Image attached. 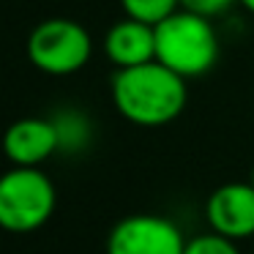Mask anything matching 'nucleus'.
<instances>
[{"label":"nucleus","mask_w":254,"mask_h":254,"mask_svg":"<svg viewBox=\"0 0 254 254\" xmlns=\"http://www.w3.org/2000/svg\"><path fill=\"white\" fill-rule=\"evenodd\" d=\"M189 79L175 74L159 61H148L131 68H115L110 96L115 110L128 123L156 128L172 123L183 112L189 99Z\"/></svg>","instance_id":"obj_1"},{"label":"nucleus","mask_w":254,"mask_h":254,"mask_svg":"<svg viewBox=\"0 0 254 254\" xmlns=\"http://www.w3.org/2000/svg\"><path fill=\"white\" fill-rule=\"evenodd\" d=\"M219 36L208 17L178 8L156 25V61L183 79L205 77L219 61Z\"/></svg>","instance_id":"obj_2"},{"label":"nucleus","mask_w":254,"mask_h":254,"mask_svg":"<svg viewBox=\"0 0 254 254\" xmlns=\"http://www.w3.org/2000/svg\"><path fill=\"white\" fill-rule=\"evenodd\" d=\"M58 191L41 167H14L0 175V230L36 232L52 219Z\"/></svg>","instance_id":"obj_3"},{"label":"nucleus","mask_w":254,"mask_h":254,"mask_svg":"<svg viewBox=\"0 0 254 254\" xmlns=\"http://www.w3.org/2000/svg\"><path fill=\"white\" fill-rule=\"evenodd\" d=\"M28 61L50 77H71L88 66L93 55V36L85 25L68 17H52L39 22L28 36Z\"/></svg>","instance_id":"obj_4"},{"label":"nucleus","mask_w":254,"mask_h":254,"mask_svg":"<svg viewBox=\"0 0 254 254\" xmlns=\"http://www.w3.org/2000/svg\"><path fill=\"white\" fill-rule=\"evenodd\" d=\"M183 249L181 227L156 213L126 216L107 235V254H183Z\"/></svg>","instance_id":"obj_5"},{"label":"nucleus","mask_w":254,"mask_h":254,"mask_svg":"<svg viewBox=\"0 0 254 254\" xmlns=\"http://www.w3.org/2000/svg\"><path fill=\"white\" fill-rule=\"evenodd\" d=\"M205 216L213 232L243 241L254 235V186L249 181H232L219 186L205 202Z\"/></svg>","instance_id":"obj_6"},{"label":"nucleus","mask_w":254,"mask_h":254,"mask_svg":"<svg viewBox=\"0 0 254 254\" xmlns=\"http://www.w3.org/2000/svg\"><path fill=\"white\" fill-rule=\"evenodd\" d=\"M3 153L14 167H41L61 153V139L52 118H19L3 134Z\"/></svg>","instance_id":"obj_7"},{"label":"nucleus","mask_w":254,"mask_h":254,"mask_svg":"<svg viewBox=\"0 0 254 254\" xmlns=\"http://www.w3.org/2000/svg\"><path fill=\"white\" fill-rule=\"evenodd\" d=\"M101 50L115 68H131L139 63L156 61V25L123 17L107 28Z\"/></svg>","instance_id":"obj_8"},{"label":"nucleus","mask_w":254,"mask_h":254,"mask_svg":"<svg viewBox=\"0 0 254 254\" xmlns=\"http://www.w3.org/2000/svg\"><path fill=\"white\" fill-rule=\"evenodd\" d=\"M52 123L58 128V139H61V153H82L90 142H93V123H90L88 112L79 107H63L52 115Z\"/></svg>","instance_id":"obj_9"},{"label":"nucleus","mask_w":254,"mask_h":254,"mask_svg":"<svg viewBox=\"0 0 254 254\" xmlns=\"http://www.w3.org/2000/svg\"><path fill=\"white\" fill-rule=\"evenodd\" d=\"M121 8L126 17H134L148 25H159L181 8V0H121Z\"/></svg>","instance_id":"obj_10"},{"label":"nucleus","mask_w":254,"mask_h":254,"mask_svg":"<svg viewBox=\"0 0 254 254\" xmlns=\"http://www.w3.org/2000/svg\"><path fill=\"white\" fill-rule=\"evenodd\" d=\"M183 254H241V249H238V241L210 230V232H202V235L189 238Z\"/></svg>","instance_id":"obj_11"},{"label":"nucleus","mask_w":254,"mask_h":254,"mask_svg":"<svg viewBox=\"0 0 254 254\" xmlns=\"http://www.w3.org/2000/svg\"><path fill=\"white\" fill-rule=\"evenodd\" d=\"M232 3H238V0H181V8L202 14V17H208V19H216V17L230 11Z\"/></svg>","instance_id":"obj_12"},{"label":"nucleus","mask_w":254,"mask_h":254,"mask_svg":"<svg viewBox=\"0 0 254 254\" xmlns=\"http://www.w3.org/2000/svg\"><path fill=\"white\" fill-rule=\"evenodd\" d=\"M238 3H241V6L246 8L249 14H254V0H238Z\"/></svg>","instance_id":"obj_13"},{"label":"nucleus","mask_w":254,"mask_h":254,"mask_svg":"<svg viewBox=\"0 0 254 254\" xmlns=\"http://www.w3.org/2000/svg\"><path fill=\"white\" fill-rule=\"evenodd\" d=\"M249 183H252V186H254V170H252V175H249Z\"/></svg>","instance_id":"obj_14"}]
</instances>
